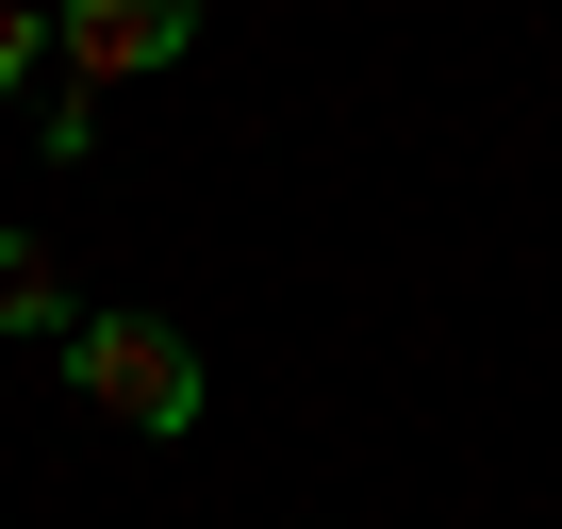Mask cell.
Here are the masks:
<instances>
[{"label":"cell","instance_id":"obj_2","mask_svg":"<svg viewBox=\"0 0 562 529\" xmlns=\"http://www.w3.org/2000/svg\"><path fill=\"white\" fill-rule=\"evenodd\" d=\"M182 50H199V0H50V100H83V116Z\"/></svg>","mask_w":562,"mask_h":529},{"label":"cell","instance_id":"obj_4","mask_svg":"<svg viewBox=\"0 0 562 529\" xmlns=\"http://www.w3.org/2000/svg\"><path fill=\"white\" fill-rule=\"evenodd\" d=\"M50 67V18H34V0H0V83H34Z\"/></svg>","mask_w":562,"mask_h":529},{"label":"cell","instance_id":"obj_1","mask_svg":"<svg viewBox=\"0 0 562 529\" xmlns=\"http://www.w3.org/2000/svg\"><path fill=\"white\" fill-rule=\"evenodd\" d=\"M67 381H83V414H116V430H149V447L199 430V348H182L166 315H83V331H67Z\"/></svg>","mask_w":562,"mask_h":529},{"label":"cell","instance_id":"obj_3","mask_svg":"<svg viewBox=\"0 0 562 529\" xmlns=\"http://www.w3.org/2000/svg\"><path fill=\"white\" fill-rule=\"evenodd\" d=\"M0 331H34V348H67V331H83V299H67V264H50L34 232H0Z\"/></svg>","mask_w":562,"mask_h":529}]
</instances>
